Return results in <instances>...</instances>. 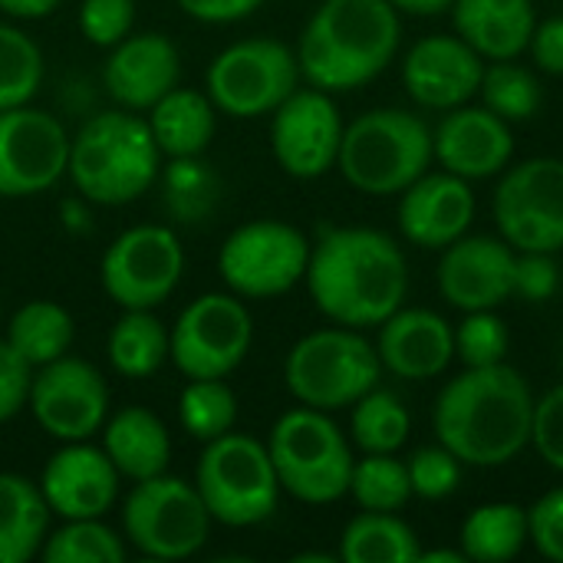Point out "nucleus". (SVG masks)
<instances>
[{
  "label": "nucleus",
  "instance_id": "412c9836",
  "mask_svg": "<svg viewBox=\"0 0 563 563\" xmlns=\"http://www.w3.org/2000/svg\"><path fill=\"white\" fill-rule=\"evenodd\" d=\"M396 221L409 244L422 251H445L452 241L465 238L475 221L472 181L445 168L419 175L399 195Z\"/></svg>",
  "mask_w": 563,
  "mask_h": 563
},
{
  "label": "nucleus",
  "instance_id": "49530a36",
  "mask_svg": "<svg viewBox=\"0 0 563 563\" xmlns=\"http://www.w3.org/2000/svg\"><path fill=\"white\" fill-rule=\"evenodd\" d=\"M534 66L541 73L563 76V16H548L534 26L531 43H528Z\"/></svg>",
  "mask_w": 563,
  "mask_h": 563
},
{
  "label": "nucleus",
  "instance_id": "a878e982",
  "mask_svg": "<svg viewBox=\"0 0 563 563\" xmlns=\"http://www.w3.org/2000/svg\"><path fill=\"white\" fill-rule=\"evenodd\" d=\"M102 429H106L102 449L122 478L145 482V478L168 472L172 439H168L165 422L152 409H142V406L119 409L112 419H106Z\"/></svg>",
  "mask_w": 563,
  "mask_h": 563
},
{
  "label": "nucleus",
  "instance_id": "6ab92c4d",
  "mask_svg": "<svg viewBox=\"0 0 563 563\" xmlns=\"http://www.w3.org/2000/svg\"><path fill=\"white\" fill-rule=\"evenodd\" d=\"M485 56L459 33H432L412 43L402 59V82L422 109L449 112L478 96Z\"/></svg>",
  "mask_w": 563,
  "mask_h": 563
},
{
  "label": "nucleus",
  "instance_id": "f3484780",
  "mask_svg": "<svg viewBox=\"0 0 563 563\" xmlns=\"http://www.w3.org/2000/svg\"><path fill=\"white\" fill-rule=\"evenodd\" d=\"M343 142V119L330 92L310 86L294 89L277 109L271 122V148L277 165L300 181L323 178L336 168Z\"/></svg>",
  "mask_w": 563,
  "mask_h": 563
},
{
  "label": "nucleus",
  "instance_id": "ea45409f",
  "mask_svg": "<svg viewBox=\"0 0 563 563\" xmlns=\"http://www.w3.org/2000/svg\"><path fill=\"white\" fill-rule=\"evenodd\" d=\"M406 468H409V482H412V498L445 501L459 492L465 465L442 442H435V445L416 449L409 455Z\"/></svg>",
  "mask_w": 563,
  "mask_h": 563
},
{
  "label": "nucleus",
  "instance_id": "c85d7f7f",
  "mask_svg": "<svg viewBox=\"0 0 563 563\" xmlns=\"http://www.w3.org/2000/svg\"><path fill=\"white\" fill-rule=\"evenodd\" d=\"M419 534L396 511H360L340 534L343 563H419Z\"/></svg>",
  "mask_w": 563,
  "mask_h": 563
},
{
  "label": "nucleus",
  "instance_id": "20e7f679",
  "mask_svg": "<svg viewBox=\"0 0 563 563\" xmlns=\"http://www.w3.org/2000/svg\"><path fill=\"white\" fill-rule=\"evenodd\" d=\"M158 155L148 119L132 115V109H112L92 115L69 139L66 175L86 201L115 208L155 185Z\"/></svg>",
  "mask_w": 563,
  "mask_h": 563
},
{
  "label": "nucleus",
  "instance_id": "f257e3e1",
  "mask_svg": "<svg viewBox=\"0 0 563 563\" xmlns=\"http://www.w3.org/2000/svg\"><path fill=\"white\" fill-rule=\"evenodd\" d=\"M303 280L330 323L369 330L406 303L409 261L383 231L327 228L310 247Z\"/></svg>",
  "mask_w": 563,
  "mask_h": 563
},
{
  "label": "nucleus",
  "instance_id": "9b49d317",
  "mask_svg": "<svg viewBox=\"0 0 563 563\" xmlns=\"http://www.w3.org/2000/svg\"><path fill=\"white\" fill-rule=\"evenodd\" d=\"M310 241L300 228L261 218L228 234L218 254L221 280L247 300H271L294 290L310 264Z\"/></svg>",
  "mask_w": 563,
  "mask_h": 563
},
{
  "label": "nucleus",
  "instance_id": "aec40b11",
  "mask_svg": "<svg viewBox=\"0 0 563 563\" xmlns=\"http://www.w3.org/2000/svg\"><path fill=\"white\" fill-rule=\"evenodd\" d=\"M435 162L468 181L501 175L515 158L511 122L495 115L488 106H455L442 115L432 132Z\"/></svg>",
  "mask_w": 563,
  "mask_h": 563
},
{
  "label": "nucleus",
  "instance_id": "ddd939ff",
  "mask_svg": "<svg viewBox=\"0 0 563 563\" xmlns=\"http://www.w3.org/2000/svg\"><path fill=\"white\" fill-rule=\"evenodd\" d=\"M495 224L515 251H563V158L538 155L501 172Z\"/></svg>",
  "mask_w": 563,
  "mask_h": 563
},
{
  "label": "nucleus",
  "instance_id": "e433bc0d",
  "mask_svg": "<svg viewBox=\"0 0 563 563\" xmlns=\"http://www.w3.org/2000/svg\"><path fill=\"white\" fill-rule=\"evenodd\" d=\"M350 495L363 511H402L412 498L409 468L396 455H363L353 462Z\"/></svg>",
  "mask_w": 563,
  "mask_h": 563
},
{
  "label": "nucleus",
  "instance_id": "4468645a",
  "mask_svg": "<svg viewBox=\"0 0 563 563\" xmlns=\"http://www.w3.org/2000/svg\"><path fill=\"white\" fill-rule=\"evenodd\" d=\"M185 274V251L172 228L139 224L122 231L102 254L99 280L122 310H155Z\"/></svg>",
  "mask_w": 563,
  "mask_h": 563
},
{
  "label": "nucleus",
  "instance_id": "a18cd8bd",
  "mask_svg": "<svg viewBox=\"0 0 563 563\" xmlns=\"http://www.w3.org/2000/svg\"><path fill=\"white\" fill-rule=\"evenodd\" d=\"M30 379L33 366L7 340H0V422L13 419L26 406Z\"/></svg>",
  "mask_w": 563,
  "mask_h": 563
},
{
  "label": "nucleus",
  "instance_id": "7ed1b4c3",
  "mask_svg": "<svg viewBox=\"0 0 563 563\" xmlns=\"http://www.w3.org/2000/svg\"><path fill=\"white\" fill-rule=\"evenodd\" d=\"M399 43L402 23L389 0H323L297 43L300 76L323 92H350L373 82Z\"/></svg>",
  "mask_w": 563,
  "mask_h": 563
},
{
  "label": "nucleus",
  "instance_id": "423d86ee",
  "mask_svg": "<svg viewBox=\"0 0 563 563\" xmlns=\"http://www.w3.org/2000/svg\"><path fill=\"white\" fill-rule=\"evenodd\" d=\"M280 492L303 505H333L350 495L353 449L330 412L300 406L284 412L267 439Z\"/></svg>",
  "mask_w": 563,
  "mask_h": 563
},
{
  "label": "nucleus",
  "instance_id": "39448f33",
  "mask_svg": "<svg viewBox=\"0 0 563 563\" xmlns=\"http://www.w3.org/2000/svg\"><path fill=\"white\" fill-rule=\"evenodd\" d=\"M432 162V129L409 109H369L343 125L336 168L363 195H402Z\"/></svg>",
  "mask_w": 563,
  "mask_h": 563
},
{
  "label": "nucleus",
  "instance_id": "cd10ccee",
  "mask_svg": "<svg viewBox=\"0 0 563 563\" xmlns=\"http://www.w3.org/2000/svg\"><path fill=\"white\" fill-rule=\"evenodd\" d=\"M49 505L23 475L0 472V563H26L49 534Z\"/></svg>",
  "mask_w": 563,
  "mask_h": 563
},
{
  "label": "nucleus",
  "instance_id": "8fccbe9b",
  "mask_svg": "<svg viewBox=\"0 0 563 563\" xmlns=\"http://www.w3.org/2000/svg\"><path fill=\"white\" fill-rule=\"evenodd\" d=\"M399 13H409V16H439L445 10H452L455 0H389Z\"/></svg>",
  "mask_w": 563,
  "mask_h": 563
},
{
  "label": "nucleus",
  "instance_id": "864d4df0",
  "mask_svg": "<svg viewBox=\"0 0 563 563\" xmlns=\"http://www.w3.org/2000/svg\"><path fill=\"white\" fill-rule=\"evenodd\" d=\"M561 294H563V284H561Z\"/></svg>",
  "mask_w": 563,
  "mask_h": 563
},
{
  "label": "nucleus",
  "instance_id": "2eb2a0df",
  "mask_svg": "<svg viewBox=\"0 0 563 563\" xmlns=\"http://www.w3.org/2000/svg\"><path fill=\"white\" fill-rule=\"evenodd\" d=\"M26 406L49 439L89 442L109 419V386L92 363L59 356L36 366Z\"/></svg>",
  "mask_w": 563,
  "mask_h": 563
},
{
  "label": "nucleus",
  "instance_id": "3c124183",
  "mask_svg": "<svg viewBox=\"0 0 563 563\" xmlns=\"http://www.w3.org/2000/svg\"><path fill=\"white\" fill-rule=\"evenodd\" d=\"M462 561H465L462 548H459V551H422V554H419V563H462Z\"/></svg>",
  "mask_w": 563,
  "mask_h": 563
},
{
  "label": "nucleus",
  "instance_id": "dca6fc26",
  "mask_svg": "<svg viewBox=\"0 0 563 563\" xmlns=\"http://www.w3.org/2000/svg\"><path fill=\"white\" fill-rule=\"evenodd\" d=\"M69 135L43 109L13 106L0 112V198H30L66 175Z\"/></svg>",
  "mask_w": 563,
  "mask_h": 563
},
{
  "label": "nucleus",
  "instance_id": "de8ad7c7",
  "mask_svg": "<svg viewBox=\"0 0 563 563\" xmlns=\"http://www.w3.org/2000/svg\"><path fill=\"white\" fill-rule=\"evenodd\" d=\"M264 0H178V7L201 23H234L251 16Z\"/></svg>",
  "mask_w": 563,
  "mask_h": 563
},
{
  "label": "nucleus",
  "instance_id": "1a4fd4ad",
  "mask_svg": "<svg viewBox=\"0 0 563 563\" xmlns=\"http://www.w3.org/2000/svg\"><path fill=\"white\" fill-rule=\"evenodd\" d=\"M125 541L152 561H185L198 554L211 531V515L195 485L175 475L135 482L122 505Z\"/></svg>",
  "mask_w": 563,
  "mask_h": 563
},
{
  "label": "nucleus",
  "instance_id": "c9c22d12",
  "mask_svg": "<svg viewBox=\"0 0 563 563\" xmlns=\"http://www.w3.org/2000/svg\"><path fill=\"white\" fill-rule=\"evenodd\" d=\"M178 419L185 432L198 442L221 439L234 432L238 396L224 379H188V386L178 396Z\"/></svg>",
  "mask_w": 563,
  "mask_h": 563
},
{
  "label": "nucleus",
  "instance_id": "09e8293b",
  "mask_svg": "<svg viewBox=\"0 0 563 563\" xmlns=\"http://www.w3.org/2000/svg\"><path fill=\"white\" fill-rule=\"evenodd\" d=\"M59 7V0H0V10L20 20H40L46 13H53Z\"/></svg>",
  "mask_w": 563,
  "mask_h": 563
},
{
  "label": "nucleus",
  "instance_id": "5701e85b",
  "mask_svg": "<svg viewBox=\"0 0 563 563\" xmlns=\"http://www.w3.org/2000/svg\"><path fill=\"white\" fill-rule=\"evenodd\" d=\"M376 353L393 376L426 383L442 376L455 360V327L435 310L399 307L379 323Z\"/></svg>",
  "mask_w": 563,
  "mask_h": 563
},
{
  "label": "nucleus",
  "instance_id": "4c0bfd02",
  "mask_svg": "<svg viewBox=\"0 0 563 563\" xmlns=\"http://www.w3.org/2000/svg\"><path fill=\"white\" fill-rule=\"evenodd\" d=\"M43 82V53L16 26L0 23V112L26 106Z\"/></svg>",
  "mask_w": 563,
  "mask_h": 563
},
{
  "label": "nucleus",
  "instance_id": "79ce46f5",
  "mask_svg": "<svg viewBox=\"0 0 563 563\" xmlns=\"http://www.w3.org/2000/svg\"><path fill=\"white\" fill-rule=\"evenodd\" d=\"M563 271L548 251H515V294L528 303H548L561 294Z\"/></svg>",
  "mask_w": 563,
  "mask_h": 563
},
{
  "label": "nucleus",
  "instance_id": "58836bf2",
  "mask_svg": "<svg viewBox=\"0 0 563 563\" xmlns=\"http://www.w3.org/2000/svg\"><path fill=\"white\" fill-rule=\"evenodd\" d=\"M511 350L508 323L495 310H472L455 327V356L465 366H495L505 363Z\"/></svg>",
  "mask_w": 563,
  "mask_h": 563
},
{
  "label": "nucleus",
  "instance_id": "bb28decb",
  "mask_svg": "<svg viewBox=\"0 0 563 563\" xmlns=\"http://www.w3.org/2000/svg\"><path fill=\"white\" fill-rule=\"evenodd\" d=\"M214 102L201 89L175 86L148 109V129L155 135L158 152L172 158H195L214 139Z\"/></svg>",
  "mask_w": 563,
  "mask_h": 563
},
{
  "label": "nucleus",
  "instance_id": "0eeeda50",
  "mask_svg": "<svg viewBox=\"0 0 563 563\" xmlns=\"http://www.w3.org/2000/svg\"><path fill=\"white\" fill-rule=\"evenodd\" d=\"M383 379L376 343L353 327H327L300 336L284 360V383L300 406L350 409Z\"/></svg>",
  "mask_w": 563,
  "mask_h": 563
},
{
  "label": "nucleus",
  "instance_id": "c03bdc74",
  "mask_svg": "<svg viewBox=\"0 0 563 563\" xmlns=\"http://www.w3.org/2000/svg\"><path fill=\"white\" fill-rule=\"evenodd\" d=\"M528 541L541 558L563 563V485L528 508Z\"/></svg>",
  "mask_w": 563,
  "mask_h": 563
},
{
  "label": "nucleus",
  "instance_id": "4be33fe9",
  "mask_svg": "<svg viewBox=\"0 0 563 563\" xmlns=\"http://www.w3.org/2000/svg\"><path fill=\"white\" fill-rule=\"evenodd\" d=\"M119 472L106 449L66 442L43 468L40 492L49 511L63 521L102 518L119 495Z\"/></svg>",
  "mask_w": 563,
  "mask_h": 563
},
{
  "label": "nucleus",
  "instance_id": "a19ab883",
  "mask_svg": "<svg viewBox=\"0 0 563 563\" xmlns=\"http://www.w3.org/2000/svg\"><path fill=\"white\" fill-rule=\"evenodd\" d=\"M135 23V0H82L79 7V30L96 46H115L132 33Z\"/></svg>",
  "mask_w": 563,
  "mask_h": 563
},
{
  "label": "nucleus",
  "instance_id": "9d476101",
  "mask_svg": "<svg viewBox=\"0 0 563 563\" xmlns=\"http://www.w3.org/2000/svg\"><path fill=\"white\" fill-rule=\"evenodd\" d=\"M297 53L274 36H247L224 46L205 73V89L214 109L234 119L274 112L297 89Z\"/></svg>",
  "mask_w": 563,
  "mask_h": 563
},
{
  "label": "nucleus",
  "instance_id": "6e6552de",
  "mask_svg": "<svg viewBox=\"0 0 563 563\" xmlns=\"http://www.w3.org/2000/svg\"><path fill=\"white\" fill-rule=\"evenodd\" d=\"M195 488L211 521L228 528H254L267 521L280 501V482L267 445L244 432L205 442Z\"/></svg>",
  "mask_w": 563,
  "mask_h": 563
},
{
  "label": "nucleus",
  "instance_id": "f03ea898",
  "mask_svg": "<svg viewBox=\"0 0 563 563\" xmlns=\"http://www.w3.org/2000/svg\"><path fill=\"white\" fill-rule=\"evenodd\" d=\"M534 393L508 366H465L435 399V439L472 468H501L531 445Z\"/></svg>",
  "mask_w": 563,
  "mask_h": 563
},
{
  "label": "nucleus",
  "instance_id": "37998d69",
  "mask_svg": "<svg viewBox=\"0 0 563 563\" xmlns=\"http://www.w3.org/2000/svg\"><path fill=\"white\" fill-rule=\"evenodd\" d=\"M531 445L544 459V465L563 475V383L534 399Z\"/></svg>",
  "mask_w": 563,
  "mask_h": 563
},
{
  "label": "nucleus",
  "instance_id": "f704fd0d",
  "mask_svg": "<svg viewBox=\"0 0 563 563\" xmlns=\"http://www.w3.org/2000/svg\"><path fill=\"white\" fill-rule=\"evenodd\" d=\"M40 558L43 563H122L129 558V548L125 538L102 525V518H79L46 534Z\"/></svg>",
  "mask_w": 563,
  "mask_h": 563
},
{
  "label": "nucleus",
  "instance_id": "2f4dec72",
  "mask_svg": "<svg viewBox=\"0 0 563 563\" xmlns=\"http://www.w3.org/2000/svg\"><path fill=\"white\" fill-rule=\"evenodd\" d=\"M76 336V323L66 307L53 300H30L23 303L7 327V343L36 369L69 353Z\"/></svg>",
  "mask_w": 563,
  "mask_h": 563
},
{
  "label": "nucleus",
  "instance_id": "b1692460",
  "mask_svg": "<svg viewBox=\"0 0 563 563\" xmlns=\"http://www.w3.org/2000/svg\"><path fill=\"white\" fill-rule=\"evenodd\" d=\"M178 79L181 56L175 43L162 33H135L119 40L102 66V82L109 96L132 112L152 109L165 92L178 86Z\"/></svg>",
  "mask_w": 563,
  "mask_h": 563
},
{
  "label": "nucleus",
  "instance_id": "473e14b6",
  "mask_svg": "<svg viewBox=\"0 0 563 563\" xmlns=\"http://www.w3.org/2000/svg\"><path fill=\"white\" fill-rule=\"evenodd\" d=\"M350 409V439L363 455H396L409 442L412 419L396 393L376 386Z\"/></svg>",
  "mask_w": 563,
  "mask_h": 563
},
{
  "label": "nucleus",
  "instance_id": "7c9ffc66",
  "mask_svg": "<svg viewBox=\"0 0 563 563\" xmlns=\"http://www.w3.org/2000/svg\"><path fill=\"white\" fill-rule=\"evenodd\" d=\"M109 363L125 379L155 376L172 353V336L152 310H125L109 330Z\"/></svg>",
  "mask_w": 563,
  "mask_h": 563
},
{
  "label": "nucleus",
  "instance_id": "603ef678",
  "mask_svg": "<svg viewBox=\"0 0 563 563\" xmlns=\"http://www.w3.org/2000/svg\"><path fill=\"white\" fill-rule=\"evenodd\" d=\"M0 317H3V307H0Z\"/></svg>",
  "mask_w": 563,
  "mask_h": 563
},
{
  "label": "nucleus",
  "instance_id": "f8f14e48",
  "mask_svg": "<svg viewBox=\"0 0 563 563\" xmlns=\"http://www.w3.org/2000/svg\"><path fill=\"white\" fill-rule=\"evenodd\" d=\"M168 336V360L181 376L224 379L244 363L254 340V320L238 294H201L178 313Z\"/></svg>",
  "mask_w": 563,
  "mask_h": 563
},
{
  "label": "nucleus",
  "instance_id": "a211bd4d",
  "mask_svg": "<svg viewBox=\"0 0 563 563\" xmlns=\"http://www.w3.org/2000/svg\"><path fill=\"white\" fill-rule=\"evenodd\" d=\"M435 277L455 310H498L515 297V247L505 238L465 234L442 251Z\"/></svg>",
  "mask_w": 563,
  "mask_h": 563
},
{
  "label": "nucleus",
  "instance_id": "393cba45",
  "mask_svg": "<svg viewBox=\"0 0 563 563\" xmlns=\"http://www.w3.org/2000/svg\"><path fill=\"white\" fill-rule=\"evenodd\" d=\"M455 33L485 59H518L538 26L531 0H455Z\"/></svg>",
  "mask_w": 563,
  "mask_h": 563
},
{
  "label": "nucleus",
  "instance_id": "c756f323",
  "mask_svg": "<svg viewBox=\"0 0 563 563\" xmlns=\"http://www.w3.org/2000/svg\"><path fill=\"white\" fill-rule=\"evenodd\" d=\"M528 541V508L515 501H492L475 508L459 531V548L465 561L505 563L515 561Z\"/></svg>",
  "mask_w": 563,
  "mask_h": 563
},
{
  "label": "nucleus",
  "instance_id": "72a5a7b5",
  "mask_svg": "<svg viewBox=\"0 0 563 563\" xmlns=\"http://www.w3.org/2000/svg\"><path fill=\"white\" fill-rule=\"evenodd\" d=\"M478 96H482V102L495 115H501L511 125L534 119L541 102H544L541 79L528 66H521L515 59H492V63H485Z\"/></svg>",
  "mask_w": 563,
  "mask_h": 563
}]
</instances>
